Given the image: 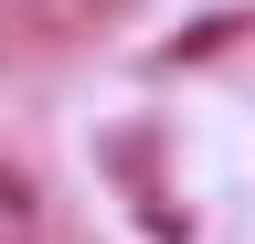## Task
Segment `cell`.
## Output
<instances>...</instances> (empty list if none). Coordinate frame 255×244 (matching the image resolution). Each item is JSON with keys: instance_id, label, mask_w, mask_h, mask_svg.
<instances>
[{"instance_id": "1", "label": "cell", "mask_w": 255, "mask_h": 244, "mask_svg": "<svg viewBox=\"0 0 255 244\" xmlns=\"http://www.w3.org/2000/svg\"><path fill=\"white\" fill-rule=\"evenodd\" d=\"M32 223H43V191L0 160V244H32Z\"/></svg>"}]
</instances>
